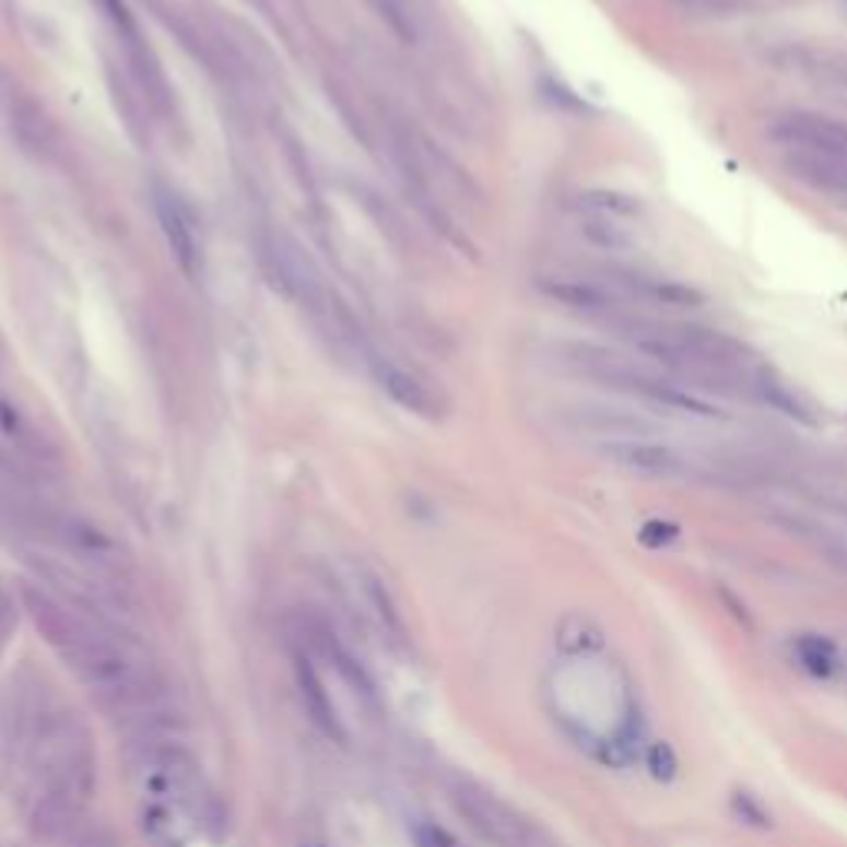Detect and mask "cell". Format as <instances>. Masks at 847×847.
<instances>
[{"instance_id":"obj_21","label":"cell","mask_w":847,"mask_h":847,"mask_svg":"<svg viewBox=\"0 0 847 847\" xmlns=\"http://www.w3.org/2000/svg\"><path fill=\"white\" fill-rule=\"evenodd\" d=\"M732 808H736V814H739L742 821H749V824H755V827H768V824H772L768 811H765V808H762L749 791H736Z\"/></svg>"},{"instance_id":"obj_10","label":"cell","mask_w":847,"mask_h":847,"mask_svg":"<svg viewBox=\"0 0 847 847\" xmlns=\"http://www.w3.org/2000/svg\"><path fill=\"white\" fill-rule=\"evenodd\" d=\"M610 282H613V289L626 292L630 298H639V302H649V305H659V308H669V311H692V308L705 305V295L695 285L662 279V275L616 269L610 275Z\"/></svg>"},{"instance_id":"obj_1","label":"cell","mask_w":847,"mask_h":847,"mask_svg":"<svg viewBox=\"0 0 847 847\" xmlns=\"http://www.w3.org/2000/svg\"><path fill=\"white\" fill-rule=\"evenodd\" d=\"M556 365L566 368L576 378H586V381H596L602 388L633 395V398L649 401L662 411H679V414L705 417V421L725 417L711 401L698 398L692 388L679 385L675 378H666L656 368H646V365H639V361H633L620 351L602 348V344H589V341L556 344Z\"/></svg>"},{"instance_id":"obj_18","label":"cell","mask_w":847,"mask_h":847,"mask_svg":"<svg viewBox=\"0 0 847 847\" xmlns=\"http://www.w3.org/2000/svg\"><path fill=\"white\" fill-rule=\"evenodd\" d=\"M576 205L583 212L610 215V219H633V215L643 212L639 199L630 196V192H620V189H586V192H579Z\"/></svg>"},{"instance_id":"obj_2","label":"cell","mask_w":847,"mask_h":847,"mask_svg":"<svg viewBox=\"0 0 847 847\" xmlns=\"http://www.w3.org/2000/svg\"><path fill=\"white\" fill-rule=\"evenodd\" d=\"M447 801L477 837H483L494 847H553L530 817H524L517 808L501 801L494 791L477 785L473 778L450 775Z\"/></svg>"},{"instance_id":"obj_4","label":"cell","mask_w":847,"mask_h":847,"mask_svg":"<svg viewBox=\"0 0 847 847\" xmlns=\"http://www.w3.org/2000/svg\"><path fill=\"white\" fill-rule=\"evenodd\" d=\"M563 424L576 434L599 440V447L646 440V437L662 434L659 421L646 417L643 411H630V408H616V404H589V401L563 408Z\"/></svg>"},{"instance_id":"obj_15","label":"cell","mask_w":847,"mask_h":847,"mask_svg":"<svg viewBox=\"0 0 847 847\" xmlns=\"http://www.w3.org/2000/svg\"><path fill=\"white\" fill-rule=\"evenodd\" d=\"M576 232L586 246L599 249V252H626L636 246V235L630 232V225H623V219H610V215H579Z\"/></svg>"},{"instance_id":"obj_7","label":"cell","mask_w":847,"mask_h":847,"mask_svg":"<svg viewBox=\"0 0 847 847\" xmlns=\"http://www.w3.org/2000/svg\"><path fill=\"white\" fill-rule=\"evenodd\" d=\"M153 209H156L163 238H166V246H169L176 266L189 279H199V272H202V249H199V238H196V228H192V219H189L186 205L173 192L156 189L153 192Z\"/></svg>"},{"instance_id":"obj_20","label":"cell","mask_w":847,"mask_h":847,"mask_svg":"<svg viewBox=\"0 0 847 847\" xmlns=\"http://www.w3.org/2000/svg\"><path fill=\"white\" fill-rule=\"evenodd\" d=\"M646 765H649L656 781H672L675 772H679V762H675V752H672L669 742H656L646 755Z\"/></svg>"},{"instance_id":"obj_13","label":"cell","mask_w":847,"mask_h":847,"mask_svg":"<svg viewBox=\"0 0 847 847\" xmlns=\"http://www.w3.org/2000/svg\"><path fill=\"white\" fill-rule=\"evenodd\" d=\"M0 440L11 447V454H17L27 463H50L54 460V450L44 440V434L4 395H0Z\"/></svg>"},{"instance_id":"obj_22","label":"cell","mask_w":847,"mask_h":847,"mask_svg":"<svg viewBox=\"0 0 847 847\" xmlns=\"http://www.w3.org/2000/svg\"><path fill=\"white\" fill-rule=\"evenodd\" d=\"M675 537H679V527H675V524H669V520H649V524L639 530V540H643L646 546H652V550L669 546Z\"/></svg>"},{"instance_id":"obj_9","label":"cell","mask_w":847,"mask_h":847,"mask_svg":"<svg viewBox=\"0 0 847 847\" xmlns=\"http://www.w3.org/2000/svg\"><path fill=\"white\" fill-rule=\"evenodd\" d=\"M292 669H295L298 698H302L305 715L311 718V725L325 739L344 745L348 732H344V725H341V715H338V708H334V702H331V695H328V689H325V682H321V675H318V669H315V662H311V656L305 649H298L292 656Z\"/></svg>"},{"instance_id":"obj_12","label":"cell","mask_w":847,"mask_h":847,"mask_svg":"<svg viewBox=\"0 0 847 847\" xmlns=\"http://www.w3.org/2000/svg\"><path fill=\"white\" fill-rule=\"evenodd\" d=\"M372 372H375V381L378 388L404 411L411 414H421V417H437L440 414V401L434 398V391L411 372H404L401 365H395V361L388 357H372Z\"/></svg>"},{"instance_id":"obj_25","label":"cell","mask_w":847,"mask_h":847,"mask_svg":"<svg viewBox=\"0 0 847 847\" xmlns=\"http://www.w3.org/2000/svg\"><path fill=\"white\" fill-rule=\"evenodd\" d=\"M834 560H837V563H840V566L847 569V553H834Z\"/></svg>"},{"instance_id":"obj_8","label":"cell","mask_w":847,"mask_h":847,"mask_svg":"<svg viewBox=\"0 0 847 847\" xmlns=\"http://www.w3.org/2000/svg\"><path fill=\"white\" fill-rule=\"evenodd\" d=\"M537 289L573 315H586V318H613L616 315V292H610V285H599L583 275H543L537 282Z\"/></svg>"},{"instance_id":"obj_23","label":"cell","mask_w":847,"mask_h":847,"mask_svg":"<svg viewBox=\"0 0 847 847\" xmlns=\"http://www.w3.org/2000/svg\"><path fill=\"white\" fill-rule=\"evenodd\" d=\"M414 840H417V847H457V840L444 827L427 824V821L414 824Z\"/></svg>"},{"instance_id":"obj_5","label":"cell","mask_w":847,"mask_h":847,"mask_svg":"<svg viewBox=\"0 0 847 847\" xmlns=\"http://www.w3.org/2000/svg\"><path fill=\"white\" fill-rule=\"evenodd\" d=\"M602 460L649 480H679L689 473V460L659 440H630V444H602Z\"/></svg>"},{"instance_id":"obj_17","label":"cell","mask_w":847,"mask_h":847,"mask_svg":"<svg viewBox=\"0 0 847 847\" xmlns=\"http://www.w3.org/2000/svg\"><path fill=\"white\" fill-rule=\"evenodd\" d=\"M791 652H795V659H798L811 675H817V679H827V675H834V672L840 669V652H837V646H834L831 639H824V636L804 633V636H798V639L791 643Z\"/></svg>"},{"instance_id":"obj_14","label":"cell","mask_w":847,"mask_h":847,"mask_svg":"<svg viewBox=\"0 0 847 847\" xmlns=\"http://www.w3.org/2000/svg\"><path fill=\"white\" fill-rule=\"evenodd\" d=\"M752 391L768 404V408H775V411H781L785 417H795V421H801V424H817V408L795 388V385H788L785 378H778L775 372H758L755 378H752Z\"/></svg>"},{"instance_id":"obj_3","label":"cell","mask_w":847,"mask_h":847,"mask_svg":"<svg viewBox=\"0 0 847 847\" xmlns=\"http://www.w3.org/2000/svg\"><path fill=\"white\" fill-rule=\"evenodd\" d=\"M27 824L37 840L54 844V847H123L116 831L106 821L90 817L86 808L67 804L57 798H44V795L34 801Z\"/></svg>"},{"instance_id":"obj_6","label":"cell","mask_w":847,"mask_h":847,"mask_svg":"<svg viewBox=\"0 0 847 847\" xmlns=\"http://www.w3.org/2000/svg\"><path fill=\"white\" fill-rule=\"evenodd\" d=\"M772 140L781 150L811 146L847 156V119H834L827 113H791L772 127Z\"/></svg>"},{"instance_id":"obj_11","label":"cell","mask_w":847,"mask_h":847,"mask_svg":"<svg viewBox=\"0 0 847 847\" xmlns=\"http://www.w3.org/2000/svg\"><path fill=\"white\" fill-rule=\"evenodd\" d=\"M781 166L791 179L817 189V192H847V156L811 146L781 150Z\"/></svg>"},{"instance_id":"obj_16","label":"cell","mask_w":847,"mask_h":847,"mask_svg":"<svg viewBox=\"0 0 847 847\" xmlns=\"http://www.w3.org/2000/svg\"><path fill=\"white\" fill-rule=\"evenodd\" d=\"M361 589H365V599H368V607H372V613H375L381 633H385L395 646H404V643H408V626H404L401 610L395 607V599H391L388 586H385L378 576L365 573V576H361Z\"/></svg>"},{"instance_id":"obj_19","label":"cell","mask_w":847,"mask_h":847,"mask_svg":"<svg viewBox=\"0 0 847 847\" xmlns=\"http://www.w3.org/2000/svg\"><path fill=\"white\" fill-rule=\"evenodd\" d=\"M368 4L375 8V14H378L404 44L414 40V11H411V0H368Z\"/></svg>"},{"instance_id":"obj_24","label":"cell","mask_w":847,"mask_h":847,"mask_svg":"<svg viewBox=\"0 0 847 847\" xmlns=\"http://www.w3.org/2000/svg\"><path fill=\"white\" fill-rule=\"evenodd\" d=\"M672 4H679L682 11H692V14H718L725 0H672Z\"/></svg>"}]
</instances>
